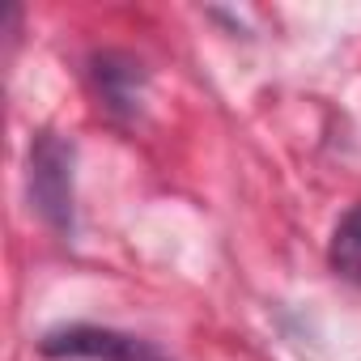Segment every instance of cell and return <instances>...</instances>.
Here are the masks:
<instances>
[{
    "instance_id": "obj_3",
    "label": "cell",
    "mask_w": 361,
    "mask_h": 361,
    "mask_svg": "<svg viewBox=\"0 0 361 361\" xmlns=\"http://www.w3.org/2000/svg\"><path fill=\"white\" fill-rule=\"evenodd\" d=\"M94 81H98V90H102V98H106V106L115 115H132L140 106V81H145V73H140V64L132 56L102 51L94 60Z\"/></svg>"
},
{
    "instance_id": "obj_4",
    "label": "cell",
    "mask_w": 361,
    "mask_h": 361,
    "mask_svg": "<svg viewBox=\"0 0 361 361\" xmlns=\"http://www.w3.org/2000/svg\"><path fill=\"white\" fill-rule=\"evenodd\" d=\"M327 264L336 276L361 285V204H353L336 230H331V243H327Z\"/></svg>"
},
{
    "instance_id": "obj_2",
    "label": "cell",
    "mask_w": 361,
    "mask_h": 361,
    "mask_svg": "<svg viewBox=\"0 0 361 361\" xmlns=\"http://www.w3.org/2000/svg\"><path fill=\"white\" fill-rule=\"evenodd\" d=\"M47 357H90V361H161V353L136 336L111 331V327H60L43 336Z\"/></svg>"
},
{
    "instance_id": "obj_1",
    "label": "cell",
    "mask_w": 361,
    "mask_h": 361,
    "mask_svg": "<svg viewBox=\"0 0 361 361\" xmlns=\"http://www.w3.org/2000/svg\"><path fill=\"white\" fill-rule=\"evenodd\" d=\"M30 200L56 234H73V145L51 132L30 145Z\"/></svg>"
}]
</instances>
